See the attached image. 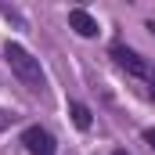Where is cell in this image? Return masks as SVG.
Here are the masks:
<instances>
[{"label": "cell", "instance_id": "5b68a950", "mask_svg": "<svg viewBox=\"0 0 155 155\" xmlns=\"http://www.w3.org/2000/svg\"><path fill=\"white\" fill-rule=\"evenodd\" d=\"M69 112H72V123H76L79 130H87V126H90V108H87V105L72 101V105H69Z\"/></svg>", "mask_w": 155, "mask_h": 155}, {"label": "cell", "instance_id": "277c9868", "mask_svg": "<svg viewBox=\"0 0 155 155\" xmlns=\"http://www.w3.org/2000/svg\"><path fill=\"white\" fill-rule=\"evenodd\" d=\"M69 25H72V29H76L79 36H97V18H94V15H90V11H83V7H72V11H69Z\"/></svg>", "mask_w": 155, "mask_h": 155}, {"label": "cell", "instance_id": "52a82bcc", "mask_svg": "<svg viewBox=\"0 0 155 155\" xmlns=\"http://www.w3.org/2000/svg\"><path fill=\"white\" fill-rule=\"evenodd\" d=\"M11 123H15V116H11V112H7V108H0V130H7V126H11Z\"/></svg>", "mask_w": 155, "mask_h": 155}, {"label": "cell", "instance_id": "7a4b0ae2", "mask_svg": "<svg viewBox=\"0 0 155 155\" xmlns=\"http://www.w3.org/2000/svg\"><path fill=\"white\" fill-rule=\"evenodd\" d=\"M112 61H116L126 76H134V79H141V83H148V94L155 97V65H148V61H144L137 51H130L126 43H112Z\"/></svg>", "mask_w": 155, "mask_h": 155}, {"label": "cell", "instance_id": "6da1fadb", "mask_svg": "<svg viewBox=\"0 0 155 155\" xmlns=\"http://www.w3.org/2000/svg\"><path fill=\"white\" fill-rule=\"evenodd\" d=\"M4 61H7V69L15 72V79L29 90V94H47V76H43V69H40V58H33L22 43H7L4 47Z\"/></svg>", "mask_w": 155, "mask_h": 155}, {"label": "cell", "instance_id": "ba28073f", "mask_svg": "<svg viewBox=\"0 0 155 155\" xmlns=\"http://www.w3.org/2000/svg\"><path fill=\"white\" fill-rule=\"evenodd\" d=\"M144 141H148V148L155 152V126H148V130H144Z\"/></svg>", "mask_w": 155, "mask_h": 155}, {"label": "cell", "instance_id": "8992f818", "mask_svg": "<svg viewBox=\"0 0 155 155\" xmlns=\"http://www.w3.org/2000/svg\"><path fill=\"white\" fill-rule=\"evenodd\" d=\"M0 15H4L7 22H18V25H22V15H18L15 7H7V4H0Z\"/></svg>", "mask_w": 155, "mask_h": 155}, {"label": "cell", "instance_id": "3957f363", "mask_svg": "<svg viewBox=\"0 0 155 155\" xmlns=\"http://www.w3.org/2000/svg\"><path fill=\"white\" fill-rule=\"evenodd\" d=\"M22 144H25V152H29V155H58L54 134H51L47 126H25Z\"/></svg>", "mask_w": 155, "mask_h": 155}, {"label": "cell", "instance_id": "30bf717a", "mask_svg": "<svg viewBox=\"0 0 155 155\" xmlns=\"http://www.w3.org/2000/svg\"><path fill=\"white\" fill-rule=\"evenodd\" d=\"M148 29H152V36H155V22H148Z\"/></svg>", "mask_w": 155, "mask_h": 155}, {"label": "cell", "instance_id": "9c48e42d", "mask_svg": "<svg viewBox=\"0 0 155 155\" xmlns=\"http://www.w3.org/2000/svg\"><path fill=\"white\" fill-rule=\"evenodd\" d=\"M112 155H130V152H126V148H116V152H112Z\"/></svg>", "mask_w": 155, "mask_h": 155}]
</instances>
